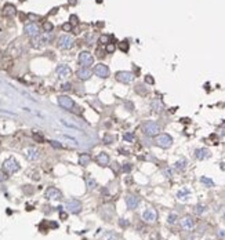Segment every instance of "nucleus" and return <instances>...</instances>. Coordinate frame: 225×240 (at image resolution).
<instances>
[{
	"instance_id": "1",
	"label": "nucleus",
	"mask_w": 225,
	"mask_h": 240,
	"mask_svg": "<svg viewBox=\"0 0 225 240\" xmlns=\"http://www.w3.org/2000/svg\"><path fill=\"white\" fill-rule=\"evenodd\" d=\"M142 130L148 137H155V135H159V132H160V126L156 121H147L142 126Z\"/></svg>"
},
{
	"instance_id": "2",
	"label": "nucleus",
	"mask_w": 225,
	"mask_h": 240,
	"mask_svg": "<svg viewBox=\"0 0 225 240\" xmlns=\"http://www.w3.org/2000/svg\"><path fill=\"white\" fill-rule=\"evenodd\" d=\"M3 170H6L7 173L13 174V173H17L20 170V163L14 159V157H9L7 160H4L3 163Z\"/></svg>"
},
{
	"instance_id": "3",
	"label": "nucleus",
	"mask_w": 225,
	"mask_h": 240,
	"mask_svg": "<svg viewBox=\"0 0 225 240\" xmlns=\"http://www.w3.org/2000/svg\"><path fill=\"white\" fill-rule=\"evenodd\" d=\"M79 63H80L82 66H84V68L91 66L93 63H94V57H93V54L89 51H82L80 54H79Z\"/></svg>"
},
{
	"instance_id": "4",
	"label": "nucleus",
	"mask_w": 225,
	"mask_h": 240,
	"mask_svg": "<svg viewBox=\"0 0 225 240\" xmlns=\"http://www.w3.org/2000/svg\"><path fill=\"white\" fill-rule=\"evenodd\" d=\"M155 142H156V145L160 146V148L167 149V148L171 146L173 138H171V135H169V134H160V135H158V138H156Z\"/></svg>"
},
{
	"instance_id": "5",
	"label": "nucleus",
	"mask_w": 225,
	"mask_h": 240,
	"mask_svg": "<svg viewBox=\"0 0 225 240\" xmlns=\"http://www.w3.org/2000/svg\"><path fill=\"white\" fill-rule=\"evenodd\" d=\"M58 47L59 48H62V50H69V48H72L73 47V44H75V40H73V37L72 36H69V35H64V36H61V37L58 39Z\"/></svg>"
},
{
	"instance_id": "6",
	"label": "nucleus",
	"mask_w": 225,
	"mask_h": 240,
	"mask_svg": "<svg viewBox=\"0 0 225 240\" xmlns=\"http://www.w3.org/2000/svg\"><path fill=\"white\" fill-rule=\"evenodd\" d=\"M65 208L68 210L72 214H79L82 211V203L78 200V199H69L65 204Z\"/></svg>"
},
{
	"instance_id": "7",
	"label": "nucleus",
	"mask_w": 225,
	"mask_h": 240,
	"mask_svg": "<svg viewBox=\"0 0 225 240\" xmlns=\"http://www.w3.org/2000/svg\"><path fill=\"white\" fill-rule=\"evenodd\" d=\"M115 77H116L117 82L126 83V84H127V83H131L134 80V74L131 73V72H128V70H119V72H116Z\"/></svg>"
},
{
	"instance_id": "8",
	"label": "nucleus",
	"mask_w": 225,
	"mask_h": 240,
	"mask_svg": "<svg viewBox=\"0 0 225 240\" xmlns=\"http://www.w3.org/2000/svg\"><path fill=\"white\" fill-rule=\"evenodd\" d=\"M94 73L97 74L98 77H101V79H106V77L109 76V73H111V70H109V68L105 63H98L94 68Z\"/></svg>"
},
{
	"instance_id": "9",
	"label": "nucleus",
	"mask_w": 225,
	"mask_h": 240,
	"mask_svg": "<svg viewBox=\"0 0 225 240\" xmlns=\"http://www.w3.org/2000/svg\"><path fill=\"white\" fill-rule=\"evenodd\" d=\"M142 219L148 223L156 222V219H158V212H156V210L155 208H147L144 211V214H142Z\"/></svg>"
},
{
	"instance_id": "10",
	"label": "nucleus",
	"mask_w": 225,
	"mask_h": 240,
	"mask_svg": "<svg viewBox=\"0 0 225 240\" xmlns=\"http://www.w3.org/2000/svg\"><path fill=\"white\" fill-rule=\"evenodd\" d=\"M58 104H59V106H62L67 110H73V108H75V102L67 95H59L58 97Z\"/></svg>"
},
{
	"instance_id": "11",
	"label": "nucleus",
	"mask_w": 225,
	"mask_h": 240,
	"mask_svg": "<svg viewBox=\"0 0 225 240\" xmlns=\"http://www.w3.org/2000/svg\"><path fill=\"white\" fill-rule=\"evenodd\" d=\"M46 197H47L48 200H59V199L62 197V193H61V190L57 189V188L50 186L46 190Z\"/></svg>"
},
{
	"instance_id": "12",
	"label": "nucleus",
	"mask_w": 225,
	"mask_h": 240,
	"mask_svg": "<svg viewBox=\"0 0 225 240\" xmlns=\"http://www.w3.org/2000/svg\"><path fill=\"white\" fill-rule=\"evenodd\" d=\"M55 72L61 79H67V77H69L71 74H72V69H71L68 65H58L57 69H55Z\"/></svg>"
},
{
	"instance_id": "13",
	"label": "nucleus",
	"mask_w": 225,
	"mask_h": 240,
	"mask_svg": "<svg viewBox=\"0 0 225 240\" xmlns=\"http://www.w3.org/2000/svg\"><path fill=\"white\" fill-rule=\"evenodd\" d=\"M24 32H25L28 36L33 37V36L39 35V26H37L36 24H33V22H29V24L25 25V28H24Z\"/></svg>"
},
{
	"instance_id": "14",
	"label": "nucleus",
	"mask_w": 225,
	"mask_h": 240,
	"mask_svg": "<svg viewBox=\"0 0 225 240\" xmlns=\"http://www.w3.org/2000/svg\"><path fill=\"white\" fill-rule=\"evenodd\" d=\"M126 204H127V207L130 210H135L139 204V199L135 197L134 195H127L126 196Z\"/></svg>"
},
{
	"instance_id": "15",
	"label": "nucleus",
	"mask_w": 225,
	"mask_h": 240,
	"mask_svg": "<svg viewBox=\"0 0 225 240\" xmlns=\"http://www.w3.org/2000/svg\"><path fill=\"white\" fill-rule=\"evenodd\" d=\"M211 156L210 150L206 148H199L195 150V157H196L197 160H204V159H208V157Z\"/></svg>"
},
{
	"instance_id": "16",
	"label": "nucleus",
	"mask_w": 225,
	"mask_h": 240,
	"mask_svg": "<svg viewBox=\"0 0 225 240\" xmlns=\"http://www.w3.org/2000/svg\"><path fill=\"white\" fill-rule=\"evenodd\" d=\"M25 156L28 160H31V162H33V160H37L40 156V152L37 150L36 148H28L25 150Z\"/></svg>"
},
{
	"instance_id": "17",
	"label": "nucleus",
	"mask_w": 225,
	"mask_h": 240,
	"mask_svg": "<svg viewBox=\"0 0 225 240\" xmlns=\"http://www.w3.org/2000/svg\"><path fill=\"white\" fill-rule=\"evenodd\" d=\"M95 162H97L100 166L105 167V166H108V164H109V154H108V153H105V152H101V153L98 154L97 157H95Z\"/></svg>"
},
{
	"instance_id": "18",
	"label": "nucleus",
	"mask_w": 225,
	"mask_h": 240,
	"mask_svg": "<svg viewBox=\"0 0 225 240\" xmlns=\"http://www.w3.org/2000/svg\"><path fill=\"white\" fill-rule=\"evenodd\" d=\"M32 46L33 47H36V48H39V47H42L43 44H46L47 41H46V39H44V35H36V36H33L32 37Z\"/></svg>"
},
{
	"instance_id": "19",
	"label": "nucleus",
	"mask_w": 225,
	"mask_h": 240,
	"mask_svg": "<svg viewBox=\"0 0 225 240\" xmlns=\"http://www.w3.org/2000/svg\"><path fill=\"white\" fill-rule=\"evenodd\" d=\"M78 77L80 80H89L90 77H91V70H90L89 68H84V66H82L80 69L78 70Z\"/></svg>"
},
{
	"instance_id": "20",
	"label": "nucleus",
	"mask_w": 225,
	"mask_h": 240,
	"mask_svg": "<svg viewBox=\"0 0 225 240\" xmlns=\"http://www.w3.org/2000/svg\"><path fill=\"white\" fill-rule=\"evenodd\" d=\"M151 109L153 110V112L159 113L163 110V102H162V99L159 98H153L152 101H151Z\"/></svg>"
},
{
	"instance_id": "21",
	"label": "nucleus",
	"mask_w": 225,
	"mask_h": 240,
	"mask_svg": "<svg viewBox=\"0 0 225 240\" xmlns=\"http://www.w3.org/2000/svg\"><path fill=\"white\" fill-rule=\"evenodd\" d=\"M3 14L7 18H11V17H14L17 14V8H15L14 4H6L3 8Z\"/></svg>"
},
{
	"instance_id": "22",
	"label": "nucleus",
	"mask_w": 225,
	"mask_h": 240,
	"mask_svg": "<svg viewBox=\"0 0 225 240\" xmlns=\"http://www.w3.org/2000/svg\"><path fill=\"white\" fill-rule=\"evenodd\" d=\"M181 226H182L184 230H191L195 226V222L191 217H184L182 219H181Z\"/></svg>"
},
{
	"instance_id": "23",
	"label": "nucleus",
	"mask_w": 225,
	"mask_h": 240,
	"mask_svg": "<svg viewBox=\"0 0 225 240\" xmlns=\"http://www.w3.org/2000/svg\"><path fill=\"white\" fill-rule=\"evenodd\" d=\"M90 162H91V157H90V154L87 153H83L79 156V164L80 166H87L90 164Z\"/></svg>"
},
{
	"instance_id": "24",
	"label": "nucleus",
	"mask_w": 225,
	"mask_h": 240,
	"mask_svg": "<svg viewBox=\"0 0 225 240\" xmlns=\"http://www.w3.org/2000/svg\"><path fill=\"white\" fill-rule=\"evenodd\" d=\"M189 195H191V192H189L188 189H181L180 192L177 193V197L180 199V200H186Z\"/></svg>"
},
{
	"instance_id": "25",
	"label": "nucleus",
	"mask_w": 225,
	"mask_h": 240,
	"mask_svg": "<svg viewBox=\"0 0 225 240\" xmlns=\"http://www.w3.org/2000/svg\"><path fill=\"white\" fill-rule=\"evenodd\" d=\"M175 168H177L178 171H182V170H185V167H186V160L185 159H181V160H178L177 163H175V166H174Z\"/></svg>"
},
{
	"instance_id": "26",
	"label": "nucleus",
	"mask_w": 225,
	"mask_h": 240,
	"mask_svg": "<svg viewBox=\"0 0 225 240\" xmlns=\"http://www.w3.org/2000/svg\"><path fill=\"white\" fill-rule=\"evenodd\" d=\"M200 182H202V184H204V185H207L208 188L214 186V182H213V179L207 178V177H202V178H200Z\"/></svg>"
},
{
	"instance_id": "27",
	"label": "nucleus",
	"mask_w": 225,
	"mask_h": 240,
	"mask_svg": "<svg viewBox=\"0 0 225 240\" xmlns=\"http://www.w3.org/2000/svg\"><path fill=\"white\" fill-rule=\"evenodd\" d=\"M86 181H87V188H89V190H93L95 186H97V182H95V179H93V178H87Z\"/></svg>"
},
{
	"instance_id": "28",
	"label": "nucleus",
	"mask_w": 225,
	"mask_h": 240,
	"mask_svg": "<svg viewBox=\"0 0 225 240\" xmlns=\"http://www.w3.org/2000/svg\"><path fill=\"white\" fill-rule=\"evenodd\" d=\"M104 240H117V234L115 232H108V233L104 236Z\"/></svg>"
},
{
	"instance_id": "29",
	"label": "nucleus",
	"mask_w": 225,
	"mask_h": 240,
	"mask_svg": "<svg viewBox=\"0 0 225 240\" xmlns=\"http://www.w3.org/2000/svg\"><path fill=\"white\" fill-rule=\"evenodd\" d=\"M123 138H124V141L126 142H134V134L133 132H126L124 135H123Z\"/></svg>"
},
{
	"instance_id": "30",
	"label": "nucleus",
	"mask_w": 225,
	"mask_h": 240,
	"mask_svg": "<svg viewBox=\"0 0 225 240\" xmlns=\"http://www.w3.org/2000/svg\"><path fill=\"white\" fill-rule=\"evenodd\" d=\"M53 28H54V25L51 24V22H48V21H46L44 24H43V29H44V32H51Z\"/></svg>"
},
{
	"instance_id": "31",
	"label": "nucleus",
	"mask_w": 225,
	"mask_h": 240,
	"mask_svg": "<svg viewBox=\"0 0 225 240\" xmlns=\"http://www.w3.org/2000/svg\"><path fill=\"white\" fill-rule=\"evenodd\" d=\"M109 39H111V36L102 35V36L100 37V43H101V44H108V43H109Z\"/></svg>"
},
{
	"instance_id": "32",
	"label": "nucleus",
	"mask_w": 225,
	"mask_h": 240,
	"mask_svg": "<svg viewBox=\"0 0 225 240\" xmlns=\"http://www.w3.org/2000/svg\"><path fill=\"white\" fill-rule=\"evenodd\" d=\"M204 210H206V207L202 206V204H197V206L195 207V212H196V214H203Z\"/></svg>"
},
{
	"instance_id": "33",
	"label": "nucleus",
	"mask_w": 225,
	"mask_h": 240,
	"mask_svg": "<svg viewBox=\"0 0 225 240\" xmlns=\"http://www.w3.org/2000/svg\"><path fill=\"white\" fill-rule=\"evenodd\" d=\"M7 178H9V175H7V171L6 170H0V182H4Z\"/></svg>"
},
{
	"instance_id": "34",
	"label": "nucleus",
	"mask_w": 225,
	"mask_h": 240,
	"mask_svg": "<svg viewBox=\"0 0 225 240\" xmlns=\"http://www.w3.org/2000/svg\"><path fill=\"white\" fill-rule=\"evenodd\" d=\"M119 50H122V51H128V43L127 41H122V43L119 44Z\"/></svg>"
},
{
	"instance_id": "35",
	"label": "nucleus",
	"mask_w": 225,
	"mask_h": 240,
	"mask_svg": "<svg viewBox=\"0 0 225 240\" xmlns=\"http://www.w3.org/2000/svg\"><path fill=\"white\" fill-rule=\"evenodd\" d=\"M115 48H116V47H115V44H112V43H108V44H106V48H105V51H106V52H113V51H115Z\"/></svg>"
},
{
	"instance_id": "36",
	"label": "nucleus",
	"mask_w": 225,
	"mask_h": 240,
	"mask_svg": "<svg viewBox=\"0 0 225 240\" xmlns=\"http://www.w3.org/2000/svg\"><path fill=\"white\" fill-rule=\"evenodd\" d=\"M62 29H64L65 32H71V30H72V24H71V22L64 24V25H62Z\"/></svg>"
},
{
	"instance_id": "37",
	"label": "nucleus",
	"mask_w": 225,
	"mask_h": 240,
	"mask_svg": "<svg viewBox=\"0 0 225 240\" xmlns=\"http://www.w3.org/2000/svg\"><path fill=\"white\" fill-rule=\"evenodd\" d=\"M177 222V214H170L169 215V223H175Z\"/></svg>"
},
{
	"instance_id": "38",
	"label": "nucleus",
	"mask_w": 225,
	"mask_h": 240,
	"mask_svg": "<svg viewBox=\"0 0 225 240\" xmlns=\"http://www.w3.org/2000/svg\"><path fill=\"white\" fill-rule=\"evenodd\" d=\"M71 24H72V26H76V25L79 24V19L76 15H71Z\"/></svg>"
},
{
	"instance_id": "39",
	"label": "nucleus",
	"mask_w": 225,
	"mask_h": 240,
	"mask_svg": "<svg viewBox=\"0 0 225 240\" xmlns=\"http://www.w3.org/2000/svg\"><path fill=\"white\" fill-rule=\"evenodd\" d=\"M145 82H147L148 84H153V83H155V79H153V77L151 76V74H148V76L145 77Z\"/></svg>"
},
{
	"instance_id": "40",
	"label": "nucleus",
	"mask_w": 225,
	"mask_h": 240,
	"mask_svg": "<svg viewBox=\"0 0 225 240\" xmlns=\"http://www.w3.org/2000/svg\"><path fill=\"white\" fill-rule=\"evenodd\" d=\"M115 138L112 137V135H105V138H104V141H105V143H112V141H113Z\"/></svg>"
},
{
	"instance_id": "41",
	"label": "nucleus",
	"mask_w": 225,
	"mask_h": 240,
	"mask_svg": "<svg viewBox=\"0 0 225 240\" xmlns=\"http://www.w3.org/2000/svg\"><path fill=\"white\" fill-rule=\"evenodd\" d=\"M123 171H124V173H130V171H131V164L126 163V164L123 166Z\"/></svg>"
},
{
	"instance_id": "42",
	"label": "nucleus",
	"mask_w": 225,
	"mask_h": 240,
	"mask_svg": "<svg viewBox=\"0 0 225 240\" xmlns=\"http://www.w3.org/2000/svg\"><path fill=\"white\" fill-rule=\"evenodd\" d=\"M61 88L64 91H68V90H71V84H69V83H64V84L61 86Z\"/></svg>"
},
{
	"instance_id": "43",
	"label": "nucleus",
	"mask_w": 225,
	"mask_h": 240,
	"mask_svg": "<svg viewBox=\"0 0 225 240\" xmlns=\"http://www.w3.org/2000/svg\"><path fill=\"white\" fill-rule=\"evenodd\" d=\"M51 145H53L54 146V148H57V149H59V148H62V145H61V143H58V142H57V141H51Z\"/></svg>"
},
{
	"instance_id": "44",
	"label": "nucleus",
	"mask_w": 225,
	"mask_h": 240,
	"mask_svg": "<svg viewBox=\"0 0 225 240\" xmlns=\"http://www.w3.org/2000/svg\"><path fill=\"white\" fill-rule=\"evenodd\" d=\"M119 223H120V226H127V225H128V221L120 219V221H119Z\"/></svg>"
},
{
	"instance_id": "45",
	"label": "nucleus",
	"mask_w": 225,
	"mask_h": 240,
	"mask_svg": "<svg viewBox=\"0 0 225 240\" xmlns=\"http://www.w3.org/2000/svg\"><path fill=\"white\" fill-rule=\"evenodd\" d=\"M33 137H35V139L40 141V142H43V141H44V139H43V137H42V135H37V134H35Z\"/></svg>"
},
{
	"instance_id": "46",
	"label": "nucleus",
	"mask_w": 225,
	"mask_h": 240,
	"mask_svg": "<svg viewBox=\"0 0 225 240\" xmlns=\"http://www.w3.org/2000/svg\"><path fill=\"white\" fill-rule=\"evenodd\" d=\"M218 237H222V239H224V237H225V230H219L218 232Z\"/></svg>"
},
{
	"instance_id": "47",
	"label": "nucleus",
	"mask_w": 225,
	"mask_h": 240,
	"mask_svg": "<svg viewBox=\"0 0 225 240\" xmlns=\"http://www.w3.org/2000/svg\"><path fill=\"white\" fill-rule=\"evenodd\" d=\"M59 217H61V219H67V212H61V214H59Z\"/></svg>"
},
{
	"instance_id": "48",
	"label": "nucleus",
	"mask_w": 225,
	"mask_h": 240,
	"mask_svg": "<svg viewBox=\"0 0 225 240\" xmlns=\"http://www.w3.org/2000/svg\"><path fill=\"white\" fill-rule=\"evenodd\" d=\"M29 18H32V19H39V17H37V15H33V14H29Z\"/></svg>"
},
{
	"instance_id": "49",
	"label": "nucleus",
	"mask_w": 225,
	"mask_h": 240,
	"mask_svg": "<svg viewBox=\"0 0 225 240\" xmlns=\"http://www.w3.org/2000/svg\"><path fill=\"white\" fill-rule=\"evenodd\" d=\"M76 3H78V0H69V4L71 6H75Z\"/></svg>"
},
{
	"instance_id": "50",
	"label": "nucleus",
	"mask_w": 225,
	"mask_h": 240,
	"mask_svg": "<svg viewBox=\"0 0 225 240\" xmlns=\"http://www.w3.org/2000/svg\"><path fill=\"white\" fill-rule=\"evenodd\" d=\"M224 217H225V214H224Z\"/></svg>"
}]
</instances>
